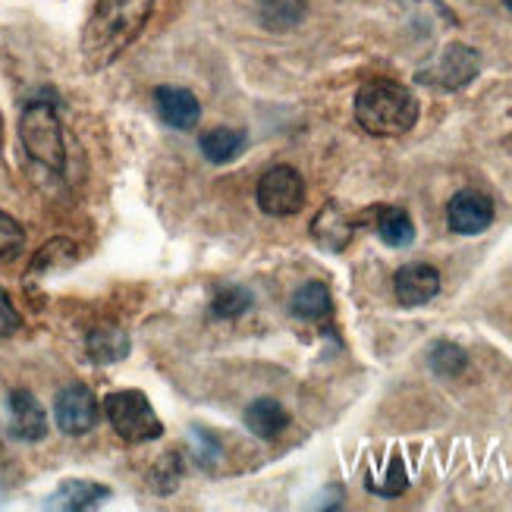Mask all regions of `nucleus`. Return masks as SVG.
<instances>
[{
	"instance_id": "obj_1",
	"label": "nucleus",
	"mask_w": 512,
	"mask_h": 512,
	"mask_svg": "<svg viewBox=\"0 0 512 512\" xmlns=\"http://www.w3.org/2000/svg\"><path fill=\"white\" fill-rule=\"evenodd\" d=\"M151 10L154 0H98L79 38L85 70L101 73L114 60H120L129 44L142 35Z\"/></svg>"
},
{
	"instance_id": "obj_2",
	"label": "nucleus",
	"mask_w": 512,
	"mask_h": 512,
	"mask_svg": "<svg viewBox=\"0 0 512 512\" xmlns=\"http://www.w3.org/2000/svg\"><path fill=\"white\" fill-rule=\"evenodd\" d=\"M355 120L377 139L403 136L418 123V98L406 85L390 79L368 82L355 95Z\"/></svg>"
},
{
	"instance_id": "obj_3",
	"label": "nucleus",
	"mask_w": 512,
	"mask_h": 512,
	"mask_svg": "<svg viewBox=\"0 0 512 512\" xmlns=\"http://www.w3.org/2000/svg\"><path fill=\"white\" fill-rule=\"evenodd\" d=\"M16 132H19V145L32 164L51 173L66 170V139H63V123H60L54 101L48 98L29 101L19 114Z\"/></svg>"
},
{
	"instance_id": "obj_4",
	"label": "nucleus",
	"mask_w": 512,
	"mask_h": 512,
	"mask_svg": "<svg viewBox=\"0 0 512 512\" xmlns=\"http://www.w3.org/2000/svg\"><path fill=\"white\" fill-rule=\"evenodd\" d=\"M104 415L110 428L126 443H151L164 434V425L142 390H114L104 396Z\"/></svg>"
},
{
	"instance_id": "obj_5",
	"label": "nucleus",
	"mask_w": 512,
	"mask_h": 512,
	"mask_svg": "<svg viewBox=\"0 0 512 512\" xmlns=\"http://www.w3.org/2000/svg\"><path fill=\"white\" fill-rule=\"evenodd\" d=\"M481 70V57L469 44H447L443 51H437L425 66H418L415 79L421 85L443 88V92H456L465 88Z\"/></svg>"
},
{
	"instance_id": "obj_6",
	"label": "nucleus",
	"mask_w": 512,
	"mask_h": 512,
	"mask_svg": "<svg viewBox=\"0 0 512 512\" xmlns=\"http://www.w3.org/2000/svg\"><path fill=\"white\" fill-rule=\"evenodd\" d=\"M255 198H258V208L271 217H293L302 211L305 205V180L296 167H271L267 173H261L258 180V189H255Z\"/></svg>"
},
{
	"instance_id": "obj_7",
	"label": "nucleus",
	"mask_w": 512,
	"mask_h": 512,
	"mask_svg": "<svg viewBox=\"0 0 512 512\" xmlns=\"http://www.w3.org/2000/svg\"><path fill=\"white\" fill-rule=\"evenodd\" d=\"M98 418H101V403L85 384H66L57 393L54 421L66 437H82L88 431H95Z\"/></svg>"
},
{
	"instance_id": "obj_8",
	"label": "nucleus",
	"mask_w": 512,
	"mask_h": 512,
	"mask_svg": "<svg viewBox=\"0 0 512 512\" xmlns=\"http://www.w3.org/2000/svg\"><path fill=\"white\" fill-rule=\"evenodd\" d=\"M447 224L459 236H478L494 224V202L478 189H462L450 198Z\"/></svg>"
},
{
	"instance_id": "obj_9",
	"label": "nucleus",
	"mask_w": 512,
	"mask_h": 512,
	"mask_svg": "<svg viewBox=\"0 0 512 512\" xmlns=\"http://www.w3.org/2000/svg\"><path fill=\"white\" fill-rule=\"evenodd\" d=\"M10 437L19 440V443H38L48 437V415H44L41 403L35 399V393L29 390H13L10 399Z\"/></svg>"
},
{
	"instance_id": "obj_10",
	"label": "nucleus",
	"mask_w": 512,
	"mask_h": 512,
	"mask_svg": "<svg viewBox=\"0 0 512 512\" xmlns=\"http://www.w3.org/2000/svg\"><path fill=\"white\" fill-rule=\"evenodd\" d=\"M104 500H110V487L88 481V478H66L57 484V491L44 500V509H60V512H82V509H95Z\"/></svg>"
},
{
	"instance_id": "obj_11",
	"label": "nucleus",
	"mask_w": 512,
	"mask_h": 512,
	"mask_svg": "<svg viewBox=\"0 0 512 512\" xmlns=\"http://www.w3.org/2000/svg\"><path fill=\"white\" fill-rule=\"evenodd\" d=\"M154 104H158V114L167 126L173 129H192L198 120H202V104L189 92V88L180 85H161L154 88Z\"/></svg>"
},
{
	"instance_id": "obj_12",
	"label": "nucleus",
	"mask_w": 512,
	"mask_h": 512,
	"mask_svg": "<svg viewBox=\"0 0 512 512\" xmlns=\"http://www.w3.org/2000/svg\"><path fill=\"white\" fill-rule=\"evenodd\" d=\"M393 289L396 299L415 308V305H428L437 293H440V274L431 264H406L399 267L393 277Z\"/></svg>"
},
{
	"instance_id": "obj_13",
	"label": "nucleus",
	"mask_w": 512,
	"mask_h": 512,
	"mask_svg": "<svg viewBox=\"0 0 512 512\" xmlns=\"http://www.w3.org/2000/svg\"><path fill=\"white\" fill-rule=\"evenodd\" d=\"M129 349H132L129 333L117 324H98L85 337V355L95 365H117L126 359Z\"/></svg>"
},
{
	"instance_id": "obj_14",
	"label": "nucleus",
	"mask_w": 512,
	"mask_h": 512,
	"mask_svg": "<svg viewBox=\"0 0 512 512\" xmlns=\"http://www.w3.org/2000/svg\"><path fill=\"white\" fill-rule=\"evenodd\" d=\"M79 261V249H76V242L73 239H66V236H57L51 242H44V246L35 252L32 264H29V271H26V286H32L35 280H44V277H51L57 271H66V267H73Z\"/></svg>"
},
{
	"instance_id": "obj_15",
	"label": "nucleus",
	"mask_w": 512,
	"mask_h": 512,
	"mask_svg": "<svg viewBox=\"0 0 512 512\" xmlns=\"http://www.w3.org/2000/svg\"><path fill=\"white\" fill-rule=\"evenodd\" d=\"M198 148H202L208 164H233L242 151H246V132L233 129V126H214L208 132H202L198 139Z\"/></svg>"
},
{
	"instance_id": "obj_16",
	"label": "nucleus",
	"mask_w": 512,
	"mask_h": 512,
	"mask_svg": "<svg viewBox=\"0 0 512 512\" xmlns=\"http://www.w3.org/2000/svg\"><path fill=\"white\" fill-rule=\"evenodd\" d=\"M311 236H315L324 249L343 252L352 239V220L343 214V208L337 202H330L321 208V214L315 220H311Z\"/></svg>"
},
{
	"instance_id": "obj_17",
	"label": "nucleus",
	"mask_w": 512,
	"mask_h": 512,
	"mask_svg": "<svg viewBox=\"0 0 512 512\" xmlns=\"http://www.w3.org/2000/svg\"><path fill=\"white\" fill-rule=\"evenodd\" d=\"M242 418H246V428L255 437H261V440H274V437H280L289 428L286 409L277 403V399H271V396H261V399H255V403H249L246 415H242Z\"/></svg>"
},
{
	"instance_id": "obj_18",
	"label": "nucleus",
	"mask_w": 512,
	"mask_h": 512,
	"mask_svg": "<svg viewBox=\"0 0 512 512\" xmlns=\"http://www.w3.org/2000/svg\"><path fill=\"white\" fill-rule=\"evenodd\" d=\"M374 230L390 249H406L415 242V224L403 208H377Z\"/></svg>"
},
{
	"instance_id": "obj_19",
	"label": "nucleus",
	"mask_w": 512,
	"mask_h": 512,
	"mask_svg": "<svg viewBox=\"0 0 512 512\" xmlns=\"http://www.w3.org/2000/svg\"><path fill=\"white\" fill-rule=\"evenodd\" d=\"M330 308H333V302H330V289H327L324 283H318V280L302 283V286L296 289L293 302H289V311H293V315L302 318V321H321V318L330 315Z\"/></svg>"
},
{
	"instance_id": "obj_20",
	"label": "nucleus",
	"mask_w": 512,
	"mask_h": 512,
	"mask_svg": "<svg viewBox=\"0 0 512 512\" xmlns=\"http://www.w3.org/2000/svg\"><path fill=\"white\" fill-rule=\"evenodd\" d=\"M252 308V289L246 286H239V283H224V286H217V293L211 299V311L217 318H242L246 311Z\"/></svg>"
},
{
	"instance_id": "obj_21",
	"label": "nucleus",
	"mask_w": 512,
	"mask_h": 512,
	"mask_svg": "<svg viewBox=\"0 0 512 512\" xmlns=\"http://www.w3.org/2000/svg\"><path fill=\"white\" fill-rule=\"evenodd\" d=\"M186 475V465H183V456L180 453H164L158 462L151 465V487H154V494H173L176 487H180Z\"/></svg>"
},
{
	"instance_id": "obj_22",
	"label": "nucleus",
	"mask_w": 512,
	"mask_h": 512,
	"mask_svg": "<svg viewBox=\"0 0 512 512\" xmlns=\"http://www.w3.org/2000/svg\"><path fill=\"white\" fill-rule=\"evenodd\" d=\"M365 487L371 494H377V497H399L409 487V478H406V465H403V459L399 456H393L390 462H387V472H384V478L381 481H374V478H368L365 481Z\"/></svg>"
},
{
	"instance_id": "obj_23",
	"label": "nucleus",
	"mask_w": 512,
	"mask_h": 512,
	"mask_svg": "<svg viewBox=\"0 0 512 512\" xmlns=\"http://www.w3.org/2000/svg\"><path fill=\"white\" fill-rule=\"evenodd\" d=\"M431 368L437 371V374H447V377H453V374H459V371H465V365H469V355H465L456 343H437L434 349H431Z\"/></svg>"
},
{
	"instance_id": "obj_24",
	"label": "nucleus",
	"mask_w": 512,
	"mask_h": 512,
	"mask_svg": "<svg viewBox=\"0 0 512 512\" xmlns=\"http://www.w3.org/2000/svg\"><path fill=\"white\" fill-rule=\"evenodd\" d=\"M22 246H26V230L13 214L0 211V261L13 258Z\"/></svg>"
},
{
	"instance_id": "obj_25",
	"label": "nucleus",
	"mask_w": 512,
	"mask_h": 512,
	"mask_svg": "<svg viewBox=\"0 0 512 512\" xmlns=\"http://www.w3.org/2000/svg\"><path fill=\"white\" fill-rule=\"evenodd\" d=\"M22 327V315L16 311V305H13V299H10V293L4 286H0V340H7V337H13V333Z\"/></svg>"
},
{
	"instance_id": "obj_26",
	"label": "nucleus",
	"mask_w": 512,
	"mask_h": 512,
	"mask_svg": "<svg viewBox=\"0 0 512 512\" xmlns=\"http://www.w3.org/2000/svg\"><path fill=\"white\" fill-rule=\"evenodd\" d=\"M506 7H509V10H512V0H506Z\"/></svg>"
}]
</instances>
